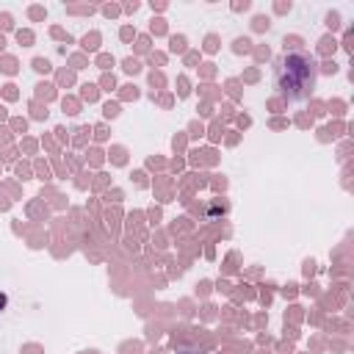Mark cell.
<instances>
[{
  "mask_svg": "<svg viewBox=\"0 0 354 354\" xmlns=\"http://www.w3.org/2000/svg\"><path fill=\"white\" fill-rule=\"evenodd\" d=\"M277 86L293 100L307 97L313 91V86H315V64H313V58H307L304 53H288L277 66Z\"/></svg>",
  "mask_w": 354,
  "mask_h": 354,
  "instance_id": "obj_1",
  "label": "cell"
},
{
  "mask_svg": "<svg viewBox=\"0 0 354 354\" xmlns=\"http://www.w3.org/2000/svg\"><path fill=\"white\" fill-rule=\"evenodd\" d=\"M6 301H8V299H6V293H0V310H6Z\"/></svg>",
  "mask_w": 354,
  "mask_h": 354,
  "instance_id": "obj_2",
  "label": "cell"
},
{
  "mask_svg": "<svg viewBox=\"0 0 354 354\" xmlns=\"http://www.w3.org/2000/svg\"><path fill=\"white\" fill-rule=\"evenodd\" d=\"M185 354H196V351H185Z\"/></svg>",
  "mask_w": 354,
  "mask_h": 354,
  "instance_id": "obj_3",
  "label": "cell"
}]
</instances>
